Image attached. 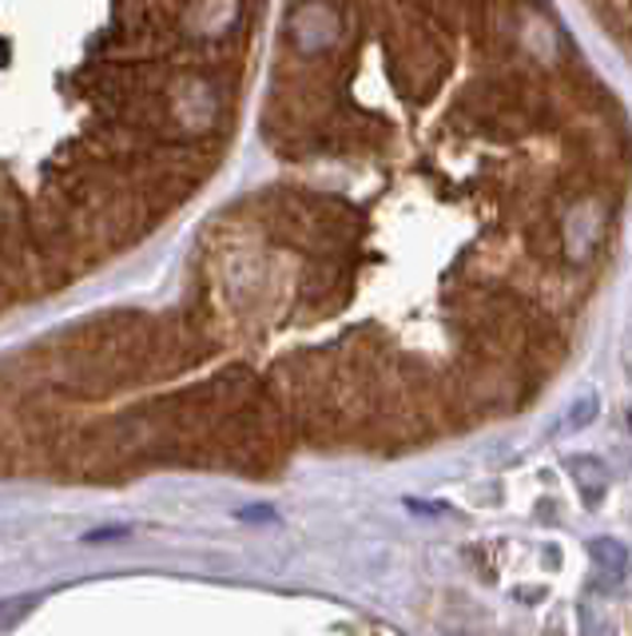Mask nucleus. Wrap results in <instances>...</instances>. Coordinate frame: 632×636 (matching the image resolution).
<instances>
[{"label":"nucleus","instance_id":"obj_2","mask_svg":"<svg viewBox=\"0 0 632 636\" xmlns=\"http://www.w3.org/2000/svg\"><path fill=\"white\" fill-rule=\"evenodd\" d=\"M573 473V481H577V490L585 493V501H597L605 493V481H609V473H605V466L597 458H569L565 461Z\"/></svg>","mask_w":632,"mask_h":636},{"label":"nucleus","instance_id":"obj_1","mask_svg":"<svg viewBox=\"0 0 632 636\" xmlns=\"http://www.w3.org/2000/svg\"><path fill=\"white\" fill-rule=\"evenodd\" d=\"M589 554H592V561L601 565V573L609 577V584L621 581L624 569H629V549H624L621 542H612V537H597V542H589Z\"/></svg>","mask_w":632,"mask_h":636},{"label":"nucleus","instance_id":"obj_3","mask_svg":"<svg viewBox=\"0 0 632 636\" xmlns=\"http://www.w3.org/2000/svg\"><path fill=\"white\" fill-rule=\"evenodd\" d=\"M592 414H597V398H580V402H577V406H573L569 410V414H565V422H561V429H569V434H573V429H585V426H589V422H592Z\"/></svg>","mask_w":632,"mask_h":636},{"label":"nucleus","instance_id":"obj_4","mask_svg":"<svg viewBox=\"0 0 632 636\" xmlns=\"http://www.w3.org/2000/svg\"><path fill=\"white\" fill-rule=\"evenodd\" d=\"M629 426H632V414H629Z\"/></svg>","mask_w":632,"mask_h":636}]
</instances>
